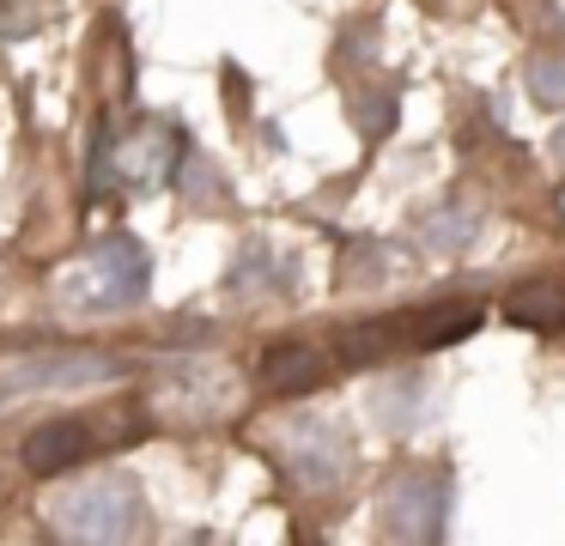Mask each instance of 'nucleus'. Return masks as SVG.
Instances as JSON below:
<instances>
[{"label":"nucleus","mask_w":565,"mask_h":546,"mask_svg":"<svg viewBox=\"0 0 565 546\" xmlns=\"http://www.w3.org/2000/svg\"><path fill=\"white\" fill-rule=\"evenodd\" d=\"M147 286H152L147 243L104 237V243H92V249L67 267L55 291H62V303L74 315H104V310H128V303H140V298H147Z\"/></svg>","instance_id":"nucleus-1"},{"label":"nucleus","mask_w":565,"mask_h":546,"mask_svg":"<svg viewBox=\"0 0 565 546\" xmlns=\"http://www.w3.org/2000/svg\"><path fill=\"white\" fill-rule=\"evenodd\" d=\"M50 522L67 540H128L140 534V485L128 473H92L55 497Z\"/></svg>","instance_id":"nucleus-2"},{"label":"nucleus","mask_w":565,"mask_h":546,"mask_svg":"<svg viewBox=\"0 0 565 546\" xmlns=\"http://www.w3.org/2000/svg\"><path fill=\"white\" fill-rule=\"evenodd\" d=\"M377 522L390 540H438L450 522V473L444 468H407L383 485Z\"/></svg>","instance_id":"nucleus-3"},{"label":"nucleus","mask_w":565,"mask_h":546,"mask_svg":"<svg viewBox=\"0 0 565 546\" xmlns=\"http://www.w3.org/2000/svg\"><path fill=\"white\" fill-rule=\"evenodd\" d=\"M347 461H353V437L334 419H298L286 431V473H292L305 492H329L341 485Z\"/></svg>","instance_id":"nucleus-4"},{"label":"nucleus","mask_w":565,"mask_h":546,"mask_svg":"<svg viewBox=\"0 0 565 546\" xmlns=\"http://www.w3.org/2000/svg\"><path fill=\"white\" fill-rule=\"evenodd\" d=\"M122 376V358L110 352H55V358H25L19 371L0 376V407L13 395H31V388H92V383H116Z\"/></svg>","instance_id":"nucleus-5"},{"label":"nucleus","mask_w":565,"mask_h":546,"mask_svg":"<svg viewBox=\"0 0 565 546\" xmlns=\"http://www.w3.org/2000/svg\"><path fill=\"white\" fill-rule=\"evenodd\" d=\"M159 407L177 413V419H225L237 407V376L220 371V364H195L183 358L171 376L159 383Z\"/></svg>","instance_id":"nucleus-6"},{"label":"nucleus","mask_w":565,"mask_h":546,"mask_svg":"<svg viewBox=\"0 0 565 546\" xmlns=\"http://www.w3.org/2000/svg\"><path fill=\"white\" fill-rule=\"evenodd\" d=\"M92 425H79V419H50V425H38V431L25 437V468L31 473H67L74 461H86L92 456Z\"/></svg>","instance_id":"nucleus-7"},{"label":"nucleus","mask_w":565,"mask_h":546,"mask_svg":"<svg viewBox=\"0 0 565 546\" xmlns=\"http://www.w3.org/2000/svg\"><path fill=\"white\" fill-rule=\"evenodd\" d=\"M177 158H183V140H177V128H140L135 140H122V152H116V170H122V182H135V189H152V182H164L177 170Z\"/></svg>","instance_id":"nucleus-8"},{"label":"nucleus","mask_w":565,"mask_h":546,"mask_svg":"<svg viewBox=\"0 0 565 546\" xmlns=\"http://www.w3.org/2000/svg\"><path fill=\"white\" fill-rule=\"evenodd\" d=\"M262 383L274 395H310L322 383V358L310 346H268L262 352Z\"/></svg>","instance_id":"nucleus-9"},{"label":"nucleus","mask_w":565,"mask_h":546,"mask_svg":"<svg viewBox=\"0 0 565 546\" xmlns=\"http://www.w3.org/2000/svg\"><path fill=\"white\" fill-rule=\"evenodd\" d=\"M480 328V303H438L407 328V346H450V340L475 334Z\"/></svg>","instance_id":"nucleus-10"},{"label":"nucleus","mask_w":565,"mask_h":546,"mask_svg":"<svg viewBox=\"0 0 565 546\" xmlns=\"http://www.w3.org/2000/svg\"><path fill=\"white\" fill-rule=\"evenodd\" d=\"M504 315L511 322H529V328H553V322H565V286H516L511 298H504Z\"/></svg>","instance_id":"nucleus-11"},{"label":"nucleus","mask_w":565,"mask_h":546,"mask_svg":"<svg viewBox=\"0 0 565 546\" xmlns=\"http://www.w3.org/2000/svg\"><path fill=\"white\" fill-rule=\"evenodd\" d=\"M402 328H390V322H365V328H347L341 334V352H347V364H377V358H390L395 346H402Z\"/></svg>","instance_id":"nucleus-12"},{"label":"nucleus","mask_w":565,"mask_h":546,"mask_svg":"<svg viewBox=\"0 0 565 546\" xmlns=\"http://www.w3.org/2000/svg\"><path fill=\"white\" fill-rule=\"evenodd\" d=\"M468 237H475V218H468L462 206H444V213L426 218V243H431V249H468Z\"/></svg>","instance_id":"nucleus-13"},{"label":"nucleus","mask_w":565,"mask_h":546,"mask_svg":"<svg viewBox=\"0 0 565 546\" xmlns=\"http://www.w3.org/2000/svg\"><path fill=\"white\" fill-rule=\"evenodd\" d=\"M529 97L541 109H565V61H535L529 67Z\"/></svg>","instance_id":"nucleus-14"},{"label":"nucleus","mask_w":565,"mask_h":546,"mask_svg":"<svg viewBox=\"0 0 565 546\" xmlns=\"http://www.w3.org/2000/svg\"><path fill=\"white\" fill-rule=\"evenodd\" d=\"M353 121H359V133H390V121H395V97L390 92H359L353 97Z\"/></svg>","instance_id":"nucleus-15"},{"label":"nucleus","mask_w":565,"mask_h":546,"mask_svg":"<svg viewBox=\"0 0 565 546\" xmlns=\"http://www.w3.org/2000/svg\"><path fill=\"white\" fill-rule=\"evenodd\" d=\"M13 492V468H7V461H0V497Z\"/></svg>","instance_id":"nucleus-16"},{"label":"nucleus","mask_w":565,"mask_h":546,"mask_svg":"<svg viewBox=\"0 0 565 546\" xmlns=\"http://www.w3.org/2000/svg\"><path fill=\"white\" fill-rule=\"evenodd\" d=\"M553 152H559V158H565V128H559V140H553Z\"/></svg>","instance_id":"nucleus-17"}]
</instances>
